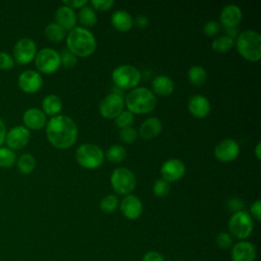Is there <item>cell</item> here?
Segmentation results:
<instances>
[{"label":"cell","mask_w":261,"mask_h":261,"mask_svg":"<svg viewBox=\"0 0 261 261\" xmlns=\"http://www.w3.org/2000/svg\"><path fill=\"white\" fill-rule=\"evenodd\" d=\"M46 136L55 148L68 149L76 141L77 126L72 118L66 115H55L46 123Z\"/></svg>","instance_id":"obj_1"},{"label":"cell","mask_w":261,"mask_h":261,"mask_svg":"<svg viewBox=\"0 0 261 261\" xmlns=\"http://www.w3.org/2000/svg\"><path fill=\"white\" fill-rule=\"evenodd\" d=\"M66 46L72 54L87 57L94 53L97 43L94 35L82 27L73 28L66 37Z\"/></svg>","instance_id":"obj_2"},{"label":"cell","mask_w":261,"mask_h":261,"mask_svg":"<svg viewBox=\"0 0 261 261\" xmlns=\"http://www.w3.org/2000/svg\"><path fill=\"white\" fill-rule=\"evenodd\" d=\"M157 100L152 91L144 87L135 88L125 96V105L133 114H145L153 111Z\"/></svg>","instance_id":"obj_3"},{"label":"cell","mask_w":261,"mask_h":261,"mask_svg":"<svg viewBox=\"0 0 261 261\" xmlns=\"http://www.w3.org/2000/svg\"><path fill=\"white\" fill-rule=\"evenodd\" d=\"M239 53L249 61H258L261 58V37L253 30L240 33L236 41Z\"/></svg>","instance_id":"obj_4"},{"label":"cell","mask_w":261,"mask_h":261,"mask_svg":"<svg viewBox=\"0 0 261 261\" xmlns=\"http://www.w3.org/2000/svg\"><path fill=\"white\" fill-rule=\"evenodd\" d=\"M75 158L80 165L85 168L94 169L99 167L104 161V153L102 149L91 143L81 145L75 151Z\"/></svg>","instance_id":"obj_5"},{"label":"cell","mask_w":261,"mask_h":261,"mask_svg":"<svg viewBox=\"0 0 261 261\" xmlns=\"http://www.w3.org/2000/svg\"><path fill=\"white\" fill-rule=\"evenodd\" d=\"M111 187L119 195H129L137 184L136 175L126 167H118L113 170L110 176Z\"/></svg>","instance_id":"obj_6"},{"label":"cell","mask_w":261,"mask_h":261,"mask_svg":"<svg viewBox=\"0 0 261 261\" xmlns=\"http://www.w3.org/2000/svg\"><path fill=\"white\" fill-rule=\"evenodd\" d=\"M111 77L117 88L127 90L135 88L140 83L141 72L133 65L123 64L114 68Z\"/></svg>","instance_id":"obj_7"},{"label":"cell","mask_w":261,"mask_h":261,"mask_svg":"<svg viewBox=\"0 0 261 261\" xmlns=\"http://www.w3.org/2000/svg\"><path fill=\"white\" fill-rule=\"evenodd\" d=\"M253 227L254 224L251 215L244 210L233 213L228 221L230 233L241 240L248 238L251 234Z\"/></svg>","instance_id":"obj_8"},{"label":"cell","mask_w":261,"mask_h":261,"mask_svg":"<svg viewBox=\"0 0 261 261\" xmlns=\"http://www.w3.org/2000/svg\"><path fill=\"white\" fill-rule=\"evenodd\" d=\"M35 64L40 72L53 73L60 66L59 53L52 48H43L37 52Z\"/></svg>","instance_id":"obj_9"},{"label":"cell","mask_w":261,"mask_h":261,"mask_svg":"<svg viewBox=\"0 0 261 261\" xmlns=\"http://www.w3.org/2000/svg\"><path fill=\"white\" fill-rule=\"evenodd\" d=\"M123 107L122 93L120 91H113L103 98L99 105V111L103 117L111 119L118 116L123 111Z\"/></svg>","instance_id":"obj_10"},{"label":"cell","mask_w":261,"mask_h":261,"mask_svg":"<svg viewBox=\"0 0 261 261\" xmlns=\"http://www.w3.org/2000/svg\"><path fill=\"white\" fill-rule=\"evenodd\" d=\"M37 54V45L30 38L19 39L13 47V59L18 64H28L32 62Z\"/></svg>","instance_id":"obj_11"},{"label":"cell","mask_w":261,"mask_h":261,"mask_svg":"<svg viewBox=\"0 0 261 261\" xmlns=\"http://www.w3.org/2000/svg\"><path fill=\"white\" fill-rule=\"evenodd\" d=\"M31 139L30 129L24 125H15L10 128L5 136V143L10 150H20L24 148Z\"/></svg>","instance_id":"obj_12"},{"label":"cell","mask_w":261,"mask_h":261,"mask_svg":"<svg viewBox=\"0 0 261 261\" xmlns=\"http://www.w3.org/2000/svg\"><path fill=\"white\" fill-rule=\"evenodd\" d=\"M17 84L22 92L27 94H34L42 88L43 79L38 71L27 69L18 75Z\"/></svg>","instance_id":"obj_13"},{"label":"cell","mask_w":261,"mask_h":261,"mask_svg":"<svg viewBox=\"0 0 261 261\" xmlns=\"http://www.w3.org/2000/svg\"><path fill=\"white\" fill-rule=\"evenodd\" d=\"M240 153L239 144L232 139H223L214 149L215 157L222 162H229L234 160Z\"/></svg>","instance_id":"obj_14"},{"label":"cell","mask_w":261,"mask_h":261,"mask_svg":"<svg viewBox=\"0 0 261 261\" xmlns=\"http://www.w3.org/2000/svg\"><path fill=\"white\" fill-rule=\"evenodd\" d=\"M161 175L166 181H176L180 179L186 172V165L179 159L173 158L165 161L161 165Z\"/></svg>","instance_id":"obj_15"},{"label":"cell","mask_w":261,"mask_h":261,"mask_svg":"<svg viewBox=\"0 0 261 261\" xmlns=\"http://www.w3.org/2000/svg\"><path fill=\"white\" fill-rule=\"evenodd\" d=\"M120 211L127 219H137L143 212L142 202L138 197L132 194L126 195L120 202Z\"/></svg>","instance_id":"obj_16"},{"label":"cell","mask_w":261,"mask_h":261,"mask_svg":"<svg viewBox=\"0 0 261 261\" xmlns=\"http://www.w3.org/2000/svg\"><path fill=\"white\" fill-rule=\"evenodd\" d=\"M22 121L28 129L38 130L46 125L47 117L41 109L30 108L24 111L22 115Z\"/></svg>","instance_id":"obj_17"},{"label":"cell","mask_w":261,"mask_h":261,"mask_svg":"<svg viewBox=\"0 0 261 261\" xmlns=\"http://www.w3.org/2000/svg\"><path fill=\"white\" fill-rule=\"evenodd\" d=\"M256 257V249L253 244L242 241L237 243L231 249L232 261H254Z\"/></svg>","instance_id":"obj_18"},{"label":"cell","mask_w":261,"mask_h":261,"mask_svg":"<svg viewBox=\"0 0 261 261\" xmlns=\"http://www.w3.org/2000/svg\"><path fill=\"white\" fill-rule=\"evenodd\" d=\"M219 17L224 28H237L242 20V10L238 5L229 4L222 8Z\"/></svg>","instance_id":"obj_19"},{"label":"cell","mask_w":261,"mask_h":261,"mask_svg":"<svg viewBox=\"0 0 261 261\" xmlns=\"http://www.w3.org/2000/svg\"><path fill=\"white\" fill-rule=\"evenodd\" d=\"M188 108L192 115L198 118H203L210 112V103L206 97L195 95L189 100Z\"/></svg>","instance_id":"obj_20"},{"label":"cell","mask_w":261,"mask_h":261,"mask_svg":"<svg viewBox=\"0 0 261 261\" xmlns=\"http://www.w3.org/2000/svg\"><path fill=\"white\" fill-rule=\"evenodd\" d=\"M55 18L57 23L61 25L65 31H71L76 23V15L74 10L65 5L58 7L55 13Z\"/></svg>","instance_id":"obj_21"},{"label":"cell","mask_w":261,"mask_h":261,"mask_svg":"<svg viewBox=\"0 0 261 261\" xmlns=\"http://www.w3.org/2000/svg\"><path fill=\"white\" fill-rule=\"evenodd\" d=\"M162 129L161 121L157 117L147 118L140 126L139 134L144 140H151L156 138Z\"/></svg>","instance_id":"obj_22"},{"label":"cell","mask_w":261,"mask_h":261,"mask_svg":"<svg viewBox=\"0 0 261 261\" xmlns=\"http://www.w3.org/2000/svg\"><path fill=\"white\" fill-rule=\"evenodd\" d=\"M112 25L119 32H127L134 25L132 15L125 10H116L111 16Z\"/></svg>","instance_id":"obj_23"},{"label":"cell","mask_w":261,"mask_h":261,"mask_svg":"<svg viewBox=\"0 0 261 261\" xmlns=\"http://www.w3.org/2000/svg\"><path fill=\"white\" fill-rule=\"evenodd\" d=\"M173 81L166 75H157L152 81V90L159 96H168L173 92Z\"/></svg>","instance_id":"obj_24"},{"label":"cell","mask_w":261,"mask_h":261,"mask_svg":"<svg viewBox=\"0 0 261 261\" xmlns=\"http://www.w3.org/2000/svg\"><path fill=\"white\" fill-rule=\"evenodd\" d=\"M42 111L50 116H55L62 109L61 99L54 94H50L44 97L42 101Z\"/></svg>","instance_id":"obj_25"},{"label":"cell","mask_w":261,"mask_h":261,"mask_svg":"<svg viewBox=\"0 0 261 261\" xmlns=\"http://www.w3.org/2000/svg\"><path fill=\"white\" fill-rule=\"evenodd\" d=\"M45 37L51 42H60L65 37V30L57 22L49 23L45 28Z\"/></svg>","instance_id":"obj_26"},{"label":"cell","mask_w":261,"mask_h":261,"mask_svg":"<svg viewBox=\"0 0 261 261\" xmlns=\"http://www.w3.org/2000/svg\"><path fill=\"white\" fill-rule=\"evenodd\" d=\"M76 19L85 27H92L97 22V14L93 8L86 5L80 9Z\"/></svg>","instance_id":"obj_27"},{"label":"cell","mask_w":261,"mask_h":261,"mask_svg":"<svg viewBox=\"0 0 261 261\" xmlns=\"http://www.w3.org/2000/svg\"><path fill=\"white\" fill-rule=\"evenodd\" d=\"M16 166L20 173L29 174L35 169L36 160L33 155L29 153H24L16 160Z\"/></svg>","instance_id":"obj_28"},{"label":"cell","mask_w":261,"mask_h":261,"mask_svg":"<svg viewBox=\"0 0 261 261\" xmlns=\"http://www.w3.org/2000/svg\"><path fill=\"white\" fill-rule=\"evenodd\" d=\"M188 77L193 85L202 86L207 80V72L202 66L194 65L189 69Z\"/></svg>","instance_id":"obj_29"},{"label":"cell","mask_w":261,"mask_h":261,"mask_svg":"<svg viewBox=\"0 0 261 261\" xmlns=\"http://www.w3.org/2000/svg\"><path fill=\"white\" fill-rule=\"evenodd\" d=\"M234 44V40L227 37V36H220L217 37L216 39H214V41L212 42V49L216 52L219 53H224L227 52L231 49V47Z\"/></svg>","instance_id":"obj_30"},{"label":"cell","mask_w":261,"mask_h":261,"mask_svg":"<svg viewBox=\"0 0 261 261\" xmlns=\"http://www.w3.org/2000/svg\"><path fill=\"white\" fill-rule=\"evenodd\" d=\"M16 163V155L14 151L7 147H0V167L9 168Z\"/></svg>","instance_id":"obj_31"},{"label":"cell","mask_w":261,"mask_h":261,"mask_svg":"<svg viewBox=\"0 0 261 261\" xmlns=\"http://www.w3.org/2000/svg\"><path fill=\"white\" fill-rule=\"evenodd\" d=\"M126 156V150L120 145L111 146L106 152V158L112 163L121 162Z\"/></svg>","instance_id":"obj_32"},{"label":"cell","mask_w":261,"mask_h":261,"mask_svg":"<svg viewBox=\"0 0 261 261\" xmlns=\"http://www.w3.org/2000/svg\"><path fill=\"white\" fill-rule=\"evenodd\" d=\"M118 206V199L116 196L109 194L102 198L100 202V209L105 213L113 212Z\"/></svg>","instance_id":"obj_33"},{"label":"cell","mask_w":261,"mask_h":261,"mask_svg":"<svg viewBox=\"0 0 261 261\" xmlns=\"http://www.w3.org/2000/svg\"><path fill=\"white\" fill-rule=\"evenodd\" d=\"M169 182L163 178L157 179L153 185V194L158 198L165 197L169 193Z\"/></svg>","instance_id":"obj_34"},{"label":"cell","mask_w":261,"mask_h":261,"mask_svg":"<svg viewBox=\"0 0 261 261\" xmlns=\"http://www.w3.org/2000/svg\"><path fill=\"white\" fill-rule=\"evenodd\" d=\"M119 138L123 143L126 144H130L133 142H135L138 138V132L135 127L133 126H127V127H123L120 129L119 132Z\"/></svg>","instance_id":"obj_35"},{"label":"cell","mask_w":261,"mask_h":261,"mask_svg":"<svg viewBox=\"0 0 261 261\" xmlns=\"http://www.w3.org/2000/svg\"><path fill=\"white\" fill-rule=\"evenodd\" d=\"M59 56H60V65H63L64 67L70 68L76 64V61H77L76 56L67 49L62 50L61 53H59Z\"/></svg>","instance_id":"obj_36"},{"label":"cell","mask_w":261,"mask_h":261,"mask_svg":"<svg viewBox=\"0 0 261 261\" xmlns=\"http://www.w3.org/2000/svg\"><path fill=\"white\" fill-rule=\"evenodd\" d=\"M134 119H135L134 114L127 110V111H122L118 116H116L115 122H116V125L121 129L123 127L130 126L132 123L134 122Z\"/></svg>","instance_id":"obj_37"},{"label":"cell","mask_w":261,"mask_h":261,"mask_svg":"<svg viewBox=\"0 0 261 261\" xmlns=\"http://www.w3.org/2000/svg\"><path fill=\"white\" fill-rule=\"evenodd\" d=\"M216 244L220 249L226 250L232 245V238L228 232L222 231L216 236Z\"/></svg>","instance_id":"obj_38"},{"label":"cell","mask_w":261,"mask_h":261,"mask_svg":"<svg viewBox=\"0 0 261 261\" xmlns=\"http://www.w3.org/2000/svg\"><path fill=\"white\" fill-rule=\"evenodd\" d=\"M15 65V61L13 57L8 54L7 52H0V69L2 70H8L13 68Z\"/></svg>","instance_id":"obj_39"},{"label":"cell","mask_w":261,"mask_h":261,"mask_svg":"<svg viewBox=\"0 0 261 261\" xmlns=\"http://www.w3.org/2000/svg\"><path fill=\"white\" fill-rule=\"evenodd\" d=\"M219 23L214 20H209L204 25V34L208 37H213L219 32Z\"/></svg>","instance_id":"obj_40"},{"label":"cell","mask_w":261,"mask_h":261,"mask_svg":"<svg viewBox=\"0 0 261 261\" xmlns=\"http://www.w3.org/2000/svg\"><path fill=\"white\" fill-rule=\"evenodd\" d=\"M91 4L94 6V8L104 11V10L110 9L113 6L114 1L113 0H92Z\"/></svg>","instance_id":"obj_41"},{"label":"cell","mask_w":261,"mask_h":261,"mask_svg":"<svg viewBox=\"0 0 261 261\" xmlns=\"http://www.w3.org/2000/svg\"><path fill=\"white\" fill-rule=\"evenodd\" d=\"M227 206H228V208H229L230 211H232L233 213H236V212L243 211V209H244V207H245V204H244V202H243L241 199H239V198H232V199H230V200L228 201Z\"/></svg>","instance_id":"obj_42"},{"label":"cell","mask_w":261,"mask_h":261,"mask_svg":"<svg viewBox=\"0 0 261 261\" xmlns=\"http://www.w3.org/2000/svg\"><path fill=\"white\" fill-rule=\"evenodd\" d=\"M250 212H251V214L253 215V217H254L256 220H258V221L261 220V201H260V200L255 201V202L251 205Z\"/></svg>","instance_id":"obj_43"},{"label":"cell","mask_w":261,"mask_h":261,"mask_svg":"<svg viewBox=\"0 0 261 261\" xmlns=\"http://www.w3.org/2000/svg\"><path fill=\"white\" fill-rule=\"evenodd\" d=\"M142 261H164V258L156 251H149L143 256Z\"/></svg>","instance_id":"obj_44"},{"label":"cell","mask_w":261,"mask_h":261,"mask_svg":"<svg viewBox=\"0 0 261 261\" xmlns=\"http://www.w3.org/2000/svg\"><path fill=\"white\" fill-rule=\"evenodd\" d=\"M62 3L70 8H82L88 4L87 0H63Z\"/></svg>","instance_id":"obj_45"},{"label":"cell","mask_w":261,"mask_h":261,"mask_svg":"<svg viewBox=\"0 0 261 261\" xmlns=\"http://www.w3.org/2000/svg\"><path fill=\"white\" fill-rule=\"evenodd\" d=\"M148 22H149V20H148V18L145 16V15H138L137 17H136V19H135V23L137 24V27H139V28H145V27H147L148 25Z\"/></svg>","instance_id":"obj_46"},{"label":"cell","mask_w":261,"mask_h":261,"mask_svg":"<svg viewBox=\"0 0 261 261\" xmlns=\"http://www.w3.org/2000/svg\"><path fill=\"white\" fill-rule=\"evenodd\" d=\"M6 125L3 121V119L0 117V147L3 145V143L5 142V136H6Z\"/></svg>","instance_id":"obj_47"},{"label":"cell","mask_w":261,"mask_h":261,"mask_svg":"<svg viewBox=\"0 0 261 261\" xmlns=\"http://www.w3.org/2000/svg\"><path fill=\"white\" fill-rule=\"evenodd\" d=\"M238 32L239 31L237 28H225V33H226L225 36H227L231 39H234L236 37H238V35H239Z\"/></svg>","instance_id":"obj_48"},{"label":"cell","mask_w":261,"mask_h":261,"mask_svg":"<svg viewBox=\"0 0 261 261\" xmlns=\"http://www.w3.org/2000/svg\"><path fill=\"white\" fill-rule=\"evenodd\" d=\"M260 149H261V143H258L255 147V155L257 157V159H261V153H260Z\"/></svg>","instance_id":"obj_49"}]
</instances>
